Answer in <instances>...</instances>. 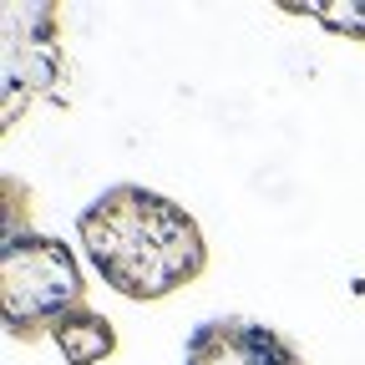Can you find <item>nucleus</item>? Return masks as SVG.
<instances>
[{
	"label": "nucleus",
	"mask_w": 365,
	"mask_h": 365,
	"mask_svg": "<svg viewBox=\"0 0 365 365\" xmlns=\"http://www.w3.org/2000/svg\"><path fill=\"white\" fill-rule=\"evenodd\" d=\"M193 365H299L259 325H208L193 345Z\"/></svg>",
	"instance_id": "obj_3"
},
{
	"label": "nucleus",
	"mask_w": 365,
	"mask_h": 365,
	"mask_svg": "<svg viewBox=\"0 0 365 365\" xmlns=\"http://www.w3.org/2000/svg\"><path fill=\"white\" fill-rule=\"evenodd\" d=\"M51 340H56V350L71 360V365H97V360H107L112 350H117V335H112V325L102 314H91V309H71V314H61L56 325H51Z\"/></svg>",
	"instance_id": "obj_4"
},
{
	"label": "nucleus",
	"mask_w": 365,
	"mask_h": 365,
	"mask_svg": "<svg viewBox=\"0 0 365 365\" xmlns=\"http://www.w3.org/2000/svg\"><path fill=\"white\" fill-rule=\"evenodd\" d=\"M0 304H6V325L16 335H36L46 319L71 314L81 304V274L71 254L56 239L41 234H16L6 244V264H0Z\"/></svg>",
	"instance_id": "obj_2"
},
{
	"label": "nucleus",
	"mask_w": 365,
	"mask_h": 365,
	"mask_svg": "<svg viewBox=\"0 0 365 365\" xmlns=\"http://www.w3.org/2000/svg\"><path fill=\"white\" fill-rule=\"evenodd\" d=\"M314 16L325 21L330 31H340V36L365 41V0H335V6H319Z\"/></svg>",
	"instance_id": "obj_5"
},
{
	"label": "nucleus",
	"mask_w": 365,
	"mask_h": 365,
	"mask_svg": "<svg viewBox=\"0 0 365 365\" xmlns=\"http://www.w3.org/2000/svg\"><path fill=\"white\" fill-rule=\"evenodd\" d=\"M81 239L91 264L132 299H158L203 269V239L193 218L143 188L102 193L81 213Z\"/></svg>",
	"instance_id": "obj_1"
}]
</instances>
